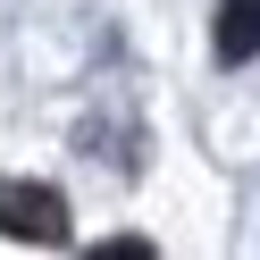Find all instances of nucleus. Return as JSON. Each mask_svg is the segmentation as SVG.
I'll return each instance as SVG.
<instances>
[{
  "label": "nucleus",
  "mask_w": 260,
  "mask_h": 260,
  "mask_svg": "<svg viewBox=\"0 0 260 260\" xmlns=\"http://www.w3.org/2000/svg\"><path fill=\"white\" fill-rule=\"evenodd\" d=\"M101 260H151V243H143V235H109Z\"/></svg>",
  "instance_id": "3"
},
{
  "label": "nucleus",
  "mask_w": 260,
  "mask_h": 260,
  "mask_svg": "<svg viewBox=\"0 0 260 260\" xmlns=\"http://www.w3.org/2000/svg\"><path fill=\"white\" fill-rule=\"evenodd\" d=\"M0 235L9 243H68V202L34 176H0Z\"/></svg>",
  "instance_id": "1"
},
{
  "label": "nucleus",
  "mask_w": 260,
  "mask_h": 260,
  "mask_svg": "<svg viewBox=\"0 0 260 260\" xmlns=\"http://www.w3.org/2000/svg\"><path fill=\"white\" fill-rule=\"evenodd\" d=\"M210 51H218V68H243V59L260 51V0H218Z\"/></svg>",
  "instance_id": "2"
}]
</instances>
